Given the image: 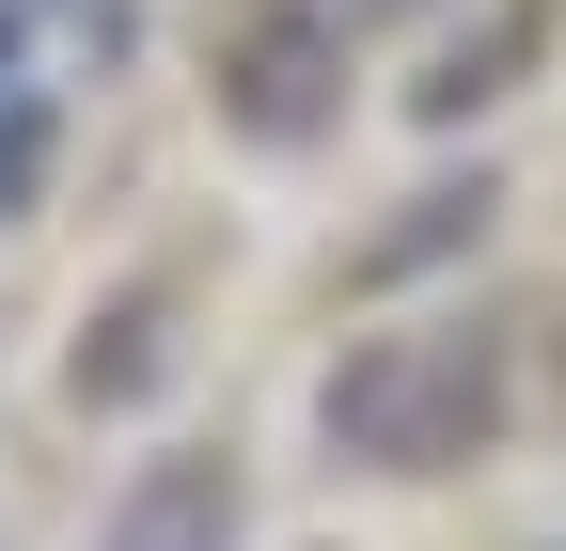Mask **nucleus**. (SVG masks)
Masks as SVG:
<instances>
[{"mask_svg":"<svg viewBox=\"0 0 566 551\" xmlns=\"http://www.w3.org/2000/svg\"><path fill=\"white\" fill-rule=\"evenodd\" d=\"M488 409H504L488 331H378V347L331 378V441L378 457V472H441L457 441H488Z\"/></svg>","mask_w":566,"mask_h":551,"instance_id":"1","label":"nucleus"},{"mask_svg":"<svg viewBox=\"0 0 566 551\" xmlns=\"http://www.w3.org/2000/svg\"><path fill=\"white\" fill-rule=\"evenodd\" d=\"M331 17H268L237 63H221V111L252 126V143H315V111H331Z\"/></svg>","mask_w":566,"mask_h":551,"instance_id":"2","label":"nucleus"},{"mask_svg":"<svg viewBox=\"0 0 566 551\" xmlns=\"http://www.w3.org/2000/svg\"><path fill=\"white\" fill-rule=\"evenodd\" d=\"M221 536H237V472L205 457V441L142 457V489L111 505V551H221Z\"/></svg>","mask_w":566,"mask_h":551,"instance_id":"3","label":"nucleus"},{"mask_svg":"<svg viewBox=\"0 0 566 551\" xmlns=\"http://www.w3.org/2000/svg\"><path fill=\"white\" fill-rule=\"evenodd\" d=\"M472 221H488V189H424V221H394V237L363 252V284H394V268H424V252H457Z\"/></svg>","mask_w":566,"mask_h":551,"instance_id":"4","label":"nucleus"},{"mask_svg":"<svg viewBox=\"0 0 566 551\" xmlns=\"http://www.w3.org/2000/svg\"><path fill=\"white\" fill-rule=\"evenodd\" d=\"M32 174H48V111H0V221H17Z\"/></svg>","mask_w":566,"mask_h":551,"instance_id":"5","label":"nucleus"},{"mask_svg":"<svg viewBox=\"0 0 566 551\" xmlns=\"http://www.w3.org/2000/svg\"><path fill=\"white\" fill-rule=\"evenodd\" d=\"M0 63H17V17H0Z\"/></svg>","mask_w":566,"mask_h":551,"instance_id":"6","label":"nucleus"},{"mask_svg":"<svg viewBox=\"0 0 566 551\" xmlns=\"http://www.w3.org/2000/svg\"><path fill=\"white\" fill-rule=\"evenodd\" d=\"M363 17H409V0H363Z\"/></svg>","mask_w":566,"mask_h":551,"instance_id":"7","label":"nucleus"}]
</instances>
